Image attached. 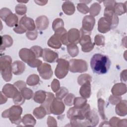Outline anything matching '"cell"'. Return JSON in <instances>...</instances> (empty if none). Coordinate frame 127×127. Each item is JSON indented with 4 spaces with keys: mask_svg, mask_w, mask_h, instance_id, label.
I'll return each mask as SVG.
<instances>
[{
    "mask_svg": "<svg viewBox=\"0 0 127 127\" xmlns=\"http://www.w3.org/2000/svg\"><path fill=\"white\" fill-rule=\"evenodd\" d=\"M110 65L111 61L109 58L102 54H95L90 60V66L93 72L98 74L106 73Z\"/></svg>",
    "mask_w": 127,
    "mask_h": 127,
    "instance_id": "cell-1",
    "label": "cell"
},
{
    "mask_svg": "<svg viewBox=\"0 0 127 127\" xmlns=\"http://www.w3.org/2000/svg\"><path fill=\"white\" fill-rule=\"evenodd\" d=\"M12 59L9 56H3L0 59V73L3 79L6 82L11 80L12 75Z\"/></svg>",
    "mask_w": 127,
    "mask_h": 127,
    "instance_id": "cell-2",
    "label": "cell"
},
{
    "mask_svg": "<svg viewBox=\"0 0 127 127\" xmlns=\"http://www.w3.org/2000/svg\"><path fill=\"white\" fill-rule=\"evenodd\" d=\"M22 112V109L19 105H14L9 109L5 110L2 113V117L8 118L10 122L14 124L18 125L20 124L22 120L21 114Z\"/></svg>",
    "mask_w": 127,
    "mask_h": 127,
    "instance_id": "cell-3",
    "label": "cell"
},
{
    "mask_svg": "<svg viewBox=\"0 0 127 127\" xmlns=\"http://www.w3.org/2000/svg\"><path fill=\"white\" fill-rule=\"evenodd\" d=\"M57 62L58 64L55 69V73L57 78L62 79L68 73L69 68V63L68 61L63 59H58Z\"/></svg>",
    "mask_w": 127,
    "mask_h": 127,
    "instance_id": "cell-4",
    "label": "cell"
},
{
    "mask_svg": "<svg viewBox=\"0 0 127 127\" xmlns=\"http://www.w3.org/2000/svg\"><path fill=\"white\" fill-rule=\"evenodd\" d=\"M69 68L70 72H83L88 69V65L86 61L81 59H71L69 61Z\"/></svg>",
    "mask_w": 127,
    "mask_h": 127,
    "instance_id": "cell-5",
    "label": "cell"
},
{
    "mask_svg": "<svg viewBox=\"0 0 127 127\" xmlns=\"http://www.w3.org/2000/svg\"><path fill=\"white\" fill-rule=\"evenodd\" d=\"M67 33L66 30L64 28H60L55 31V34L51 37L48 41V45L49 47L54 49H59L62 46V42L61 41V36Z\"/></svg>",
    "mask_w": 127,
    "mask_h": 127,
    "instance_id": "cell-6",
    "label": "cell"
},
{
    "mask_svg": "<svg viewBox=\"0 0 127 127\" xmlns=\"http://www.w3.org/2000/svg\"><path fill=\"white\" fill-rule=\"evenodd\" d=\"M95 20L93 16L89 15L84 16L82 20V26L81 28L82 34L90 35L93 29Z\"/></svg>",
    "mask_w": 127,
    "mask_h": 127,
    "instance_id": "cell-7",
    "label": "cell"
},
{
    "mask_svg": "<svg viewBox=\"0 0 127 127\" xmlns=\"http://www.w3.org/2000/svg\"><path fill=\"white\" fill-rule=\"evenodd\" d=\"M19 56L21 60L24 62L30 65L36 60V57L31 49L27 48H22L19 52Z\"/></svg>",
    "mask_w": 127,
    "mask_h": 127,
    "instance_id": "cell-8",
    "label": "cell"
},
{
    "mask_svg": "<svg viewBox=\"0 0 127 127\" xmlns=\"http://www.w3.org/2000/svg\"><path fill=\"white\" fill-rule=\"evenodd\" d=\"M104 17H105L111 24V28H116L119 23V18L115 13L113 7H107L104 10Z\"/></svg>",
    "mask_w": 127,
    "mask_h": 127,
    "instance_id": "cell-9",
    "label": "cell"
},
{
    "mask_svg": "<svg viewBox=\"0 0 127 127\" xmlns=\"http://www.w3.org/2000/svg\"><path fill=\"white\" fill-rule=\"evenodd\" d=\"M79 43L81 46L82 51L84 52H89L94 48V44L91 41L89 35L82 34Z\"/></svg>",
    "mask_w": 127,
    "mask_h": 127,
    "instance_id": "cell-10",
    "label": "cell"
},
{
    "mask_svg": "<svg viewBox=\"0 0 127 127\" xmlns=\"http://www.w3.org/2000/svg\"><path fill=\"white\" fill-rule=\"evenodd\" d=\"M64 109L65 106L62 99L54 98L50 107L51 113L57 115H61L64 112Z\"/></svg>",
    "mask_w": 127,
    "mask_h": 127,
    "instance_id": "cell-11",
    "label": "cell"
},
{
    "mask_svg": "<svg viewBox=\"0 0 127 127\" xmlns=\"http://www.w3.org/2000/svg\"><path fill=\"white\" fill-rule=\"evenodd\" d=\"M40 76L44 79H50L53 75V71L50 64L47 63H42L37 67Z\"/></svg>",
    "mask_w": 127,
    "mask_h": 127,
    "instance_id": "cell-12",
    "label": "cell"
},
{
    "mask_svg": "<svg viewBox=\"0 0 127 127\" xmlns=\"http://www.w3.org/2000/svg\"><path fill=\"white\" fill-rule=\"evenodd\" d=\"M42 57L43 60L48 63H52L57 62L58 59V54L50 49H44Z\"/></svg>",
    "mask_w": 127,
    "mask_h": 127,
    "instance_id": "cell-13",
    "label": "cell"
},
{
    "mask_svg": "<svg viewBox=\"0 0 127 127\" xmlns=\"http://www.w3.org/2000/svg\"><path fill=\"white\" fill-rule=\"evenodd\" d=\"M19 24L22 25L26 30L33 31L35 30L36 26L33 19L30 17H27L26 15H24L20 19Z\"/></svg>",
    "mask_w": 127,
    "mask_h": 127,
    "instance_id": "cell-14",
    "label": "cell"
},
{
    "mask_svg": "<svg viewBox=\"0 0 127 127\" xmlns=\"http://www.w3.org/2000/svg\"><path fill=\"white\" fill-rule=\"evenodd\" d=\"M111 29V23L105 18L101 17L98 22V30L102 33H106Z\"/></svg>",
    "mask_w": 127,
    "mask_h": 127,
    "instance_id": "cell-15",
    "label": "cell"
},
{
    "mask_svg": "<svg viewBox=\"0 0 127 127\" xmlns=\"http://www.w3.org/2000/svg\"><path fill=\"white\" fill-rule=\"evenodd\" d=\"M18 91V90L14 85L7 83L3 87L1 92L6 97L13 98Z\"/></svg>",
    "mask_w": 127,
    "mask_h": 127,
    "instance_id": "cell-16",
    "label": "cell"
},
{
    "mask_svg": "<svg viewBox=\"0 0 127 127\" xmlns=\"http://www.w3.org/2000/svg\"><path fill=\"white\" fill-rule=\"evenodd\" d=\"M67 37L69 43L76 44L79 43L80 39V31L75 28L70 29L67 32Z\"/></svg>",
    "mask_w": 127,
    "mask_h": 127,
    "instance_id": "cell-17",
    "label": "cell"
},
{
    "mask_svg": "<svg viewBox=\"0 0 127 127\" xmlns=\"http://www.w3.org/2000/svg\"><path fill=\"white\" fill-rule=\"evenodd\" d=\"M49 23L48 18L45 15L39 16L36 19V26L39 30L46 29L49 26Z\"/></svg>",
    "mask_w": 127,
    "mask_h": 127,
    "instance_id": "cell-18",
    "label": "cell"
},
{
    "mask_svg": "<svg viewBox=\"0 0 127 127\" xmlns=\"http://www.w3.org/2000/svg\"><path fill=\"white\" fill-rule=\"evenodd\" d=\"M111 92L114 95L121 96L127 92V86L124 83H117L113 87Z\"/></svg>",
    "mask_w": 127,
    "mask_h": 127,
    "instance_id": "cell-19",
    "label": "cell"
},
{
    "mask_svg": "<svg viewBox=\"0 0 127 127\" xmlns=\"http://www.w3.org/2000/svg\"><path fill=\"white\" fill-rule=\"evenodd\" d=\"M11 67L12 73L15 75L22 74L25 69V64L20 61H16L13 62L12 64Z\"/></svg>",
    "mask_w": 127,
    "mask_h": 127,
    "instance_id": "cell-20",
    "label": "cell"
},
{
    "mask_svg": "<svg viewBox=\"0 0 127 127\" xmlns=\"http://www.w3.org/2000/svg\"><path fill=\"white\" fill-rule=\"evenodd\" d=\"M91 92L90 81L88 80L82 85L79 90V93L82 97L87 99L90 97L91 95Z\"/></svg>",
    "mask_w": 127,
    "mask_h": 127,
    "instance_id": "cell-21",
    "label": "cell"
},
{
    "mask_svg": "<svg viewBox=\"0 0 127 127\" xmlns=\"http://www.w3.org/2000/svg\"><path fill=\"white\" fill-rule=\"evenodd\" d=\"M115 111L116 113L121 116H125L127 115V100L120 101L116 104Z\"/></svg>",
    "mask_w": 127,
    "mask_h": 127,
    "instance_id": "cell-22",
    "label": "cell"
},
{
    "mask_svg": "<svg viewBox=\"0 0 127 127\" xmlns=\"http://www.w3.org/2000/svg\"><path fill=\"white\" fill-rule=\"evenodd\" d=\"M62 9L65 14L70 15L74 13L75 10V8L73 2L67 0L63 3L62 5Z\"/></svg>",
    "mask_w": 127,
    "mask_h": 127,
    "instance_id": "cell-23",
    "label": "cell"
},
{
    "mask_svg": "<svg viewBox=\"0 0 127 127\" xmlns=\"http://www.w3.org/2000/svg\"><path fill=\"white\" fill-rule=\"evenodd\" d=\"M0 50H4L6 48L10 47L13 43L12 38L9 36L5 35L0 37Z\"/></svg>",
    "mask_w": 127,
    "mask_h": 127,
    "instance_id": "cell-24",
    "label": "cell"
},
{
    "mask_svg": "<svg viewBox=\"0 0 127 127\" xmlns=\"http://www.w3.org/2000/svg\"><path fill=\"white\" fill-rule=\"evenodd\" d=\"M55 97L53 93L50 92H47V97L43 103L42 104L41 106L44 107V108L46 109L47 113L48 114H50V107L51 105V104L54 99Z\"/></svg>",
    "mask_w": 127,
    "mask_h": 127,
    "instance_id": "cell-25",
    "label": "cell"
},
{
    "mask_svg": "<svg viewBox=\"0 0 127 127\" xmlns=\"http://www.w3.org/2000/svg\"><path fill=\"white\" fill-rule=\"evenodd\" d=\"M47 97V92L43 90L37 91L33 97L34 101L39 104H42L44 102Z\"/></svg>",
    "mask_w": 127,
    "mask_h": 127,
    "instance_id": "cell-26",
    "label": "cell"
},
{
    "mask_svg": "<svg viewBox=\"0 0 127 127\" xmlns=\"http://www.w3.org/2000/svg\"><path fill=\"white\" fill-rule=\"evenodd\" d=\"M126 3L127 1L124 3L121 2L116 3L114 7V10L117 15H121L126 12Z\"/></svg>",
    "mask_w": 127,
    "mask_h": 127,
    "instance_id": "cell-27",
    "label": "cell"
},
{
    "mask_svg": "<svg viewBox=\"0 0 127 127\" xmlns=\"http://www.w3.org/2000/svg\"><path fill=\"white\" fill-rule=\"evenodd\" d=\"M23 125L25 126H34L36 123L35 118L31 114H26L24 115L22 120Z\"/></svg>",
    "mask_w": 127,
    "mask_h": 127,
    "instance_id": "cell-28",
    "label": "cell"
},
{
    "mask_svg": "<svg viewBox=\"0 0 127 127\" xmlns=\"http://www.w3.org/2000/svg\"><path fill=\"white\" fill-rule=\"evenodd\" d=\"M18 18L17 15L15 14L11 13L5 19L4 21L8 26L13 27L14 26H16L18 24Z\"/></svg>",
    "mask_w": 127,
    "mask_h": 127,
    "instance_id": "cell-29",
    "label": "cell"
},
{
    "mask_svg": "<svg viewBox=\"0 0 127 127\" xmlns=\"http://www.w3.org/2000/svg\"><path fill=\"white\" fill-rule=\"evenodd\" d=\"M47 114V113L46 109L42 106L36 108L33 111V115L37 119L43 118Z\"/></svg>",
    "mask_w": 127,
    "mask_h": 127,
    "instance_id": "cell-30",
    "label": "cell"
},
{
    "mask_svg": "<svg viewBox=\"0 0 127 127\" xmlns=\"http://www.w3.org/2000/svg\"><path fill=\"white\" fill-rule=\"evenodd\" d=\"M67 51L71 57H75L77 56L79 50L76 44L69 43L67 45Z\"/></svg>",
    "mask_w": 127,
    "mask_h": 127,
    "instance_id": "cell-31",
    "label": "cell"
},
{
    "mask_svg": "<svg viewBox=\"0 0 127 127\" xmlns=\"http://www.w3.org/2000/svg\"><path fill=\"white\" fill-rule=\"evenodd\" d=\"M101 5L99 3L97 2H95L93 3L91 6L90 8L89 9V12L90 15L92 16H97L100 12L101 10Z\"/></svg>",
    "mask_w": 127,
    "mask_h": 127,
    "instance_id": "cell-32",
    "label": "cell"
},
{
    "mask_svg": "<svg viewBox=\"0 0 127 127\" xmlns=\"http://www.w3.org/2000/svg\"><path fill=\"white\" fill-rule=\"evenodd\" d=\"M87 100L83 97H76L74 99V107L77 109H80L83 107L87 104Z\"/></svg>",
    "mask_w": 127,
    "mask_h": 127,
    "instance_id": "cell-33",
    "label": "cell"
},
{
    "mask_svg": "<svg viewBox=\"0 0 127 127\" xmlns=\"http://www.w3.org/2000/svg\"><path fill=\"white\" fill-rule=\"evenodd\" d=\"M40 81L39 77L37 74H31L27 79L26 83L29 86H35L37 85Z\"/></svg>",
    "mask_w": 127,
    "mask_h": 127,
    "instance_id": "cell-34",
    "label": "cell"
},
{
    "mask_svg": "<svg viewBox=\"0 0 127 127\" xmlns=\"http://www.w3.org/2000/svg\"><path fill=\"white\" fill-rule=\"evenodd\" d=\"M104 105H105V102L104 101L100 98L98 100V111L100 114V115L101 117V118L103 120L106 119V116L104 113Z\"/></svg>",
    "mask_w": 127,
    "mask_h": 127,
    "instance_id": "cell-35",
    "label": "cell"
},
{
    "mask_svg": "<svg viewBox=\"0 0 127 127\" xmlns=\"http://www.w3.org/2000/svg\"><path fill=\"white\" fill-rule=\"evenodd\" d=\"M20 92L23 97L26 100H30L32 98L33 95V91L31 89L27 88L26 87L22 89L20 91Z\"/></svg>",
    "mask_w": 127,
    "mask_h": 127,
    "instance_id": "cell-36",
    "label": "cell"
},
{
    "mask_svg": "<svg viewBox=\"0 0 127 127\" xmlns=\"http://www.w3.org/2000/svg\"><path fill=\"white\" fill-rule=\"evenodd\" d=\"M25 99L23 97L20 91H18L17 93L13 98V101L14 103L16 105H21L25 101Z\"/></svg>",
    "mask_w": 127,
    "mask_h": 127,
    "instance_id": "cell-37",
    "label": "cell"
},
{
    "mask_svg": "<svg viewBox=\"0 0 127 127\" xmlns=\"http://www.w3.org/2000/svg\"><path fill=\"white\" fill-rule=\"evenodd\" d=\"M63 27H64V22L62 19L58 18L54 20L52 24V28L54 31Z\"/></svg>",
    "mask_w": 127,
    "mask_h": 127,
    "instance_id": "cell-38",
    "label": "cell"
},
{
    "mask_svg": "<svg viewBox=\"0 0 127 127\" xmlns=\"http://www.w3.org/2000/svg\"><path fill=\"white\" fill-rule=\"evenodd\" d=\"M15 11L16 13L18 15H23L26 13L27 11L26 6L23 3L18 4L15 6Z\"/></svg>",
    "mask_w": 127,
    "mask_h": 127,
    "instance_id": "cell-39",
    "label": "cell"
},
{
    "mask_svg": "<svg viewBox=\"0 0 127 127\" xmlns=\"http://www.w3.org/2000/svg\"><path fill=\"white\" fill-rule=\"evenodd\" d=\"M68 92V90L65 87H62L57 92H56V97L62 100L66 95H67Z\"/></svg>",
    "mask_w": 127,
    "mask_h": 127,
    "instance_id": "cell-40",
    "label": "cell"
},
{
    "mask_svg": "<svg viewBox=\"0 0 127 127\" xmlns=\"http://www.w3.org/2000/svg\"><path fill=\"white\" fill-rule=\"evenodd\" d=\"M30 49L33 52L36 58L42 57L43 53V49L38 46H34L32 47Z\"/></svg>",
    "mask_w": 127,
    "mask_h": 127,
    "instance_id": "cell-41",
    "label": "cell"
},
{
    "mask_svg": "<svg viewBox=\"0 0 127 127\" xmlns=\"http://www.w3.org/2000/svg\"><path fill=\"white\" fill-rule=\"evenodd\" d=\"M11 13H12L10 9L6 7H3L0 9V16L2 20L5 21V19Z\"/></svg>",
    "mask_w": 127,
    "mask_h": 127,
    "instance_id": "cell-42",
    "label": "cell"
},
{
    "mask_svg": "<svg viewBox=\"0 0 127 127\" xmlns=\"http://www.w3.org/2000/svg\"><path fill=\"white\" fill-rule=\"evenodd\" d=\"M91 77L90 76V75L87 74H83L80 75L78 77L77 82L78 84L82 85L84 83H85L86 81L89 80L91 81Z\"/></svg>",
    "mask_w": 127,
    "mask_h": 127,
    "instance_id": "cell-43",
    "label": "cell"
},
{
    "mask_svg": "<svg viewBox=\"0 0 127 127\" xmlns=\"http://www.w3.org/2000/svg\"><path fill=\"white\" fill-rule=\"evenodd\" d=\"M77 10L83 14H86L89 11V8L86 3H79L77 5Z\"/></svg>",
    "mask_w": 127,
    "mask_h": 127,
    "instance_id": "cell-44",
    "label": "cell"
},
{
    "mask_svg": "<svg viewBox=\"0 0 127 127\" xmlns=\"http://www.w3.org/2000/svg\"><path fill=\"white\" fill-rule=\"evenodd\" d=\"M94 42L97 46H102L105 44V38L102 35H97L94 38Z\"/></svg>",
    "mask_w": 127,
    "mask_h": 127,
    "instance_id": "cell-45",
    "label": "cell"
},
{
    "mask_svg": "<svg viewBox=\"0 0 127 127\" xmlns=\"http://www.w3.org/2000/svg\"><path fill=\"white\" fill-rule=\"evenodd\" d=\"M75 98V97L73 94L70 93L68 95H67V96L65 97V98L64 100V103L68 106H70L73 104L74 99Z\"/></svg>",
    "mask_w": 127,
    "mask_h": 127,
    "instance_id": "cell-46",
    "label": "cell"
},
{
    "mask_svg": "<svg viewBox=\"0 0 127 127\" xmlns=\"http://www.w3.org/2000/svg\"><path fill=\"white\" fill-rule=\"evenodd\" d=\"M26 37L30 40H35L38 36V32L36 30L33 31H28L26 32Z\"/></svg>",
    "mask_w": 127,
    "mask_h": 127,
    "instance_id": "cell-47",
    "label": "cell"
},
{
    "mask_svg": "<svg viewBox=\"0 0 127 127\" xmlns=\"http://www.w3.org/2000/svg\"><path fill=\"white\" fill-rule=\"evenodd\" d=\"M51 88L54 92H57L60 88V84L59 81L57 79H54L51 83Z\"/></svg>",
    "mask_w": 127,
    "mask_h": 127,
    "instance_id": "cell-48",
    "label": "cell"
},
{
    "mask_svg": "<svg viewBox=\"0 0 127 127\" xmlns=\"http://www.w3.org/2000/svg\"><path fill=\"white\" fill-rule=\"evenodd\" d=\"M13 30L15 33H18V34H22V33L26 32L27 31L26 29H25L24 27L22 25H21L19 24H18L13 28Z\"/></svg>",
    "mask_w": 127,
    "mask_h": 127,
    "instance_id": "cell-49",
    "label": "cell"
},
{
    "mask_svg": "<svg viewBox=\"0 0 127 127\" xmlns=\"http://www.w3.org/2000/svg\"><path fill=\"white\" fill-rule=\"evenodd\" d=\"M121 99L122 98L121 97L113 95L110 97L109 101L111 103V104L113 105H115L117 104L120 101H121Z\"/></svg>",
    "mask_w": 127,
    "mask_h": 127,
    "instance_id": "cell-50",
    "label": "cell"
},
{
    "mask_svg": "<svg viewBox=\"0 0 127 127\" xmlns=\"http://www.w3.org/2000/svg\"><path fill=\"white\" fill-rule=\"evenodd\" d=\"M14 85L17 88V89L19 90V91H21L24 88L26 87V84H25V82L21 81V80L17 81L14 82Z\"/></svg>",
    "mask_w": 127,
    "mask_h": 127,
    "instance_id": "cell-51",
    "label": "cell"
},
{
    "mask_svg": "<svg viewBox=\"0 0 127 127\" xmlns=\"http://www.w3.org/2000/svg\"><path fill=\"white\" fill-rule=\"evenodd\" d=\"M120 119L117 117H113L109 122V126L112 127H115L118 126V123Z\"/></svg>",
    "mask_w": 127,
    "mask_h": 127,
    "instance_id": "cell-52",
    "label": "cell"
},
{
    "mask_svg": "<svg viewBox=\"0 0 127 127\" xmlns=\"http://www.w3.org/2000/svg\"><path fill=\"white\" fill-rule=\"evenodd\" d=\"M104 4L106 7H114L115 4H116V2L115 0H106L103 1Z\"/></svg>",
    "mask_w": 127,
    "mask_h": 127,
    "instance_id": "cell-53",
    "label": "cell"
},
{
    "mask_svg": "<svg viewBox=\"0 0 127 127\" xmlns=\"http://www.w3.org/2000/svg\"><path fill=\"white\" fill-rule=\"evenodd\" d=\"M121 80L123 83H125L127 81V69L124 70L122 71L121 73Z\"/></svg>",
    "mask_w": 127,
    "mask_h": 127,
    "instance_id": "cell-54",
    "label": "cell"
},
{
    "mask_svg": "<svg viewBox=\"0 0 127 127\" xmlns=\"http://www.w3.org/2000/svg\"><path fill=\"white\" fill-rule=\"evenodd\" d=\"M52 123L54 124V126H57V122L55 120V119L51 116H49L48 120H47V125H49V124Z\"/></svg>",
    "mask_w": 127,
    "mask_h": 127,
    "instance_id": "cell-55",
    "label": "cell"
},
{
    "mask_svg": "<svg viewBox=\"0 0 127 127\" xmlns=\"http://www.w3.org/2000/svg\"><path fill=\"white\" fill-rule=\"evenodd\" d=\"M48 1L47 0H34V2L36 3L38 5H44L46 4V3L48 2Z\"/></svg>",
    "mask_w": 127,
    "mask_h": 127,
    "instance_id": "cell-56",
    "label": "cell"
},
{
    "mask_svg": "<svg viewBox=\"0 0 127 127\" xmlns=\"http://www.w3.org/2000/svg\"><path fill=\"white\" fill-rule=\"evenodd\" d=\"M18 2H19L20 3H23V4L24 3H27L28 2V0L27 1H17Z\"/></svg>",
    "mask_w": 127,
    "mask_h": 127,
    "instance_id": "cell-57",
    "label": "cell"
}]
</instances>
